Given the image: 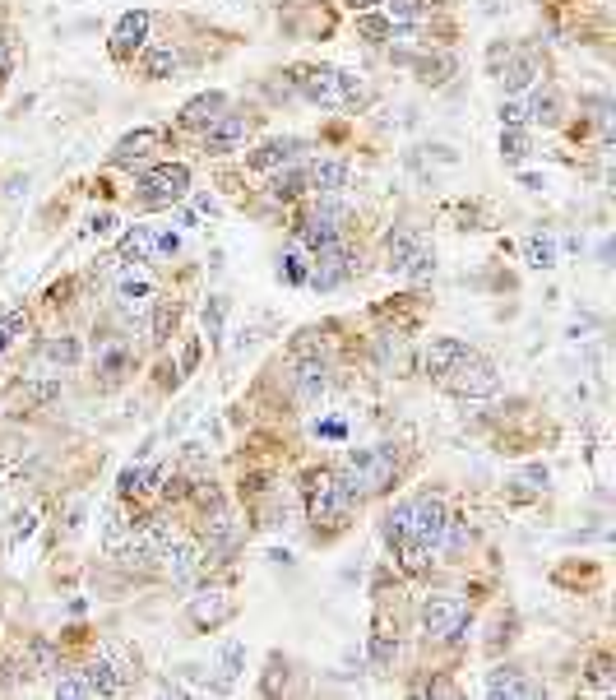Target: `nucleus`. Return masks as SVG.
<instances>
[{
	"instance_id": "nucleus-1",
	"label": "nucleus",
	"mask_w": 616,
	"mask_h": 700,
	"mask_svg": "<svg viewBox=\"0 0 616 700\" xmlns=\"http://www.w3.org/2000/svg\"><path fill=\"white\" fill-rule=\"evenodd\" d=\"M339 483L352 492V501H366V497H385L394 483H399V446H366V450H348L343 459Z\"/></svg>"
},
{
	"instance_id": "nucleus-2",
	"label": "nucleus",
	"mask_w": 616,
	"mask_h": 700,
	"mask_svg": "<svg viewBox=\"0 0 616 700\" xmlns=\"http://www.w3.org/2000/svg\"><path fill=\"white\" fill-rule=\"evenodd\" d=\"M352 506H362V501H352V492L339 483V473L334 469L306 473V515H311L315 534H320V529H329V534L348 529Z\"/></svg>"
},
{
	"instance_id": "nucleus-3",
	"label": "nucleus",
	"mask_w": 616,
	"mask_h": 700,
	"mask_svg": "<svg viewBox=\"0 0 616 700\" xmlns=\"http://www.w3.org/2000/svg\"><path fill=\"white\" fill-rule=\"evenodd\" d=\"M297 93L315 107H357L366 98L362 75H348V70H334V65H297Z\"/></svg>"
},
{
	"instance_id": "nucleus-4",
	"label": "nucleus",
	"mask_w": 616,
	"mask_h": 700,
	"mask_svg": "<svg viewBox=\"0 0 616 700\" xmlns=\"http://www.w3.org/2000/svg\"><path fill=\"white\" fill-rule=\"evenodd\" d=\"M348 218H352V209L339 200V195H315V200L306 204V214L297 218V242H302L306 251L329 246V242H343Z\"/></svg>"
},
{
	"instance_id": "nucleus-5",
	"label": "nucleus",
	"mask_w": 616,
	"mask_h": 700,
	"mask_svg": "<svg viewBox=\"0 0 616 700\" xmlns=\"http://www.w3.org/2000/svg\"><path fill=\"white\" fill-rule=\"evenodd\" d=\"M422 626L440 645H459L468 636V626H473V608L459 594H427L422 599Z\"/></svg>"
},
{
	"instance_id": "nucleus-6",
	"label": "nucleus",
	"mask_w": 616,
	"mask_h": 700,
	"mask_svg": "<svg viewBox=\"0 0 616 700\" xmlns=\"http://www.w3.org/2000/svg\"><path fill=\"white\" fill-rule=\"evenodd\" d=\"M436 385H445V390H450V395H459V399H491L496 390H501V371L491 367L482 353H473V348H468V353L459 357V362H454V367L445 371Z\"/></svg>"
},
{
	"instance_id": "nucleus-7",
	"label": "nucleus",
	"mask_w": 616,
	"mask_h": 700,
	"mask_svg": "<svg viewBox=\"0 0 616 700\" xmlns=\"http://www.w3.org/2000/svg\"><path fill=\"white\" fill-rule=\"evenodd\" d=\"M186 191H190V172L181 163H158L135 177V200L144 209H172L176 200H186Z\"/></svg>"
},
{
	"instance_id": "nucleus-8",
	"label": "nucleus",
	"mask_w": 616,
	"mask_h": 700,
	"mask_svg": "<svg viewBox=\"0 0 616 700\" xmlns=\"http://www.w3.org/2000/svg\"><path fill=\"white\" fill-rule=\"evenodd\" d=\"M135 362H139V353H135L130 334H102V339H93V371H98L102 390H116L135 371Z\"/></svg>"
},
{
	"instance_id": "nucleus-9",
	"label": "nucleus",
	"mask_w": 616,
	"mask_h": 700,
	"mask_svg": "<svg viewBox=\"0 0 616 700\" xmlns=\"http://www.w3.org/2000/svg\"><path fill=\"white\" fill-rule=\"evenodd\" d=\"M352 279V251L343 242L315 246L311 251V269H306V288H320V293H334L339 283Z\"/></svg>"
},
{
	"instance_id": "nucleus-10",
	"label": "nucleus",
	"mask_w": 616,
	"mask_h": 700,
	"mask_svg": "<svg viewBox=\"0 0 616 700\" xmlns=\"http://www.w3.org/2000/svg\"><path fill=\"white\" fill-rule=\"evenodd\" d=\"M445 515H450V506H445L440 492H417V497L408 501V538H422L427 548H436L440 529H445ZM431 557H436V552H431Z\"/></svg>"
},
{
	"instance_id": "nucleus-11",
	"label": "nucleus",
	"mask_w": 616,
	"mask_h": 700,
	"mask_svg": "<svg viewBox=\"0 0 616 700\" xmlns=\"http://www.w3.org/2000/svg\"><path fill=\"white\" fill-rule=\"evenodd\" d=\"M158 561H163L167 580H172L176 589H190L204 571V548L200 543H190V538H172V543L158 552Z\"/></svg>"
},
{
	"instance_id": "nucleus-12",
	"label": "nucleus",
	"mask_w": 616,
	"mask_h": 700,
	"mask_svg": "<svg viewBox=\"0 0 616 700\" xmlns=\"http://www.w3.org/2000/svg\"><path fill=\"white\" fill-rule=\"evenodd\" d=\"M251 135H255V116L232 112V107H227L214 126L204 130V153H237V149H246Z\"/></svg>"
},
{
	"instance_id": "nucleus-13",
	"label": "nucleus",
	"mask_w": 616,
	"mask_h": 700,
	"mask_svg": "<svg viewBox=\"0 0 616 700\" xmlns=\"http://www.w3.org/2000/svg\"><path fill=\"white\" fill-rule=\"evenodd\" d=\"M149 28H153V14L149 10H126L121 14V24L112 28V61L126 65L139 56V47L149 42Z\"/></svg>"
},
{
	"instance_id": "nucleus-14",
	"label": "nucleus",
	"mask_w": 616,
	"mask_h": 700,
	"mask_svg": "<svg viewBox=\"0 0 616 700\" xmlns=\"http://www.w3.org/2000/svg\"><path fill=\"white\" fill-rule=\"evenodd\" d=\"M232 599H227L223 589H200L195 599L186 603V622L195 626V631H218V626L232 622Z\"/></svg>"
},
{
	"instance_id": "nucleus-15",
	"label": "nucleus",
	"mask_w": 616,
	"mask_h": 700,
	"mask_svg": "<svg viewBox=\"0 0 616 700\" xmlns=\"http://www.w3.org/2000/svg\"><path fill=\"white\" fill-rule=\"evenodd\" d=\"M487 696L491 700H501V696L533 700V696H542V682L533 673H524V668H515V663H501V668H491L487 673Z\"/></svg>"
},
{
	"instance_id": "nucleus-16",
	"label": "nucleus",
	"mask_w": 616,
	"mask_h": 700,
	"mask_svg": "<svg viewBox=\"0 0 616 700\" xmlns=\"http://www.w3.org/2000/svg\"><path fill=\"white\" fill-rule=\"evenodd\" d=\"M325 385H329L325 357L297 353V367H292V395H297V404H315V399L325 395Z\"/></svg>"
},
{
	"instance_id": "nucleus-17",
	"label": "nucleus",
	"mask_w": 616,
	"mask_h": 700,
	"mask_svg": "<svg viewBox=\"0 0 616 700\" xmlns=\"http://www.w3.org/2000/svg\"><path fill=\"white\" fill-rule=\"evenodd\" d=\"M348 181H352L348 158H311V167H306V191L315 195H339Z\"/></svg>"
},
{
	"instance_id": "nucleus-18",
	"label": "nucleus",
	"mask_w": 616,
	"mask_h": 700,
	"mask_svg": "<svg viewBox=\"0 0 616 700\" xmlns=\"http://www.w3.org/2000/svg\"><path fill=\"white\" fill-rule=\"evenodd\" d=\"M153 283L149 279H139V274H130V279L116 283V311L126 320H144L153 311Z\"/></svg>"
},
{
	"instance_id": "nucleus-19",
	"label": "nucleus",
	"mask_w": 616,
	"mask_h": 700,
	"mask_svg": "<svg viewBox=\"0 0 616 700\" xmlns=\"http://www.w3.org/2000/svg\"><path fill=\"white\" fill-rule=\"evenodd\" d=\"M176 70H181V51L172 47V42H144L139 47V75L144 79H172Z\"/></svg>"
},
{
	"instance_id": "nucleus-20",
	"label": "nucleus",
	"mask_w": 616,
	"mask_h": 700,
	"mask_svg": "<svg viewBox=\"0 0 616 700\" xmlns=\"http://www.w3.org/2000/svg\"><path fill=\"white\" fill-rule=\"evenodd\" d=\"M223 112H227V93H200V98H190L186 107H181L176 121H181V130H200L204 135Z\"/></svg>"
},
{
	"instance_id": "nucleus-21",
	"label": "nucleus",
	"mask_w": 616,
	"mask_h": 700,
	"mask_svg": "<svg viewBox=\"0 0 616 700\" xmlns=\"http://www.w3.org/2000/svg\"><path fill=\"white\" fill-rule=\"evenodd\" d=\"M528 121H538V126H561V121H566V98H561V89H556V84H538V89H533V98H528Z\"/></svg>"
},
{
	"instance_id": "nucleus-22",
	"label": "nucleus",
	"mask_w": 616,
	"mask_h": 700,
	"mask_svg": "<svg viewBox=\"0 0 616 700\" xmlns=\"http://www.w3.org/2000/svg\"><path fill=\"white\" fill-rule=\"evenodd\" d=\"M163 144V130H153V126H139L135 135H126V140L116 144L112 149V163L116 167H135V163H144L153 149Z\"/></svg>"
},
{
	"instance_id": "nucleus-23",
	"label": "nucleus",
	"mask_w": 616,
	"mask_h": 700,
	"mask_svg": "<svg viewBox=\"0 0 616 700\" xmlns=\"http://www.w3.org/2000/svg\"><path fill=\"white\" fill-rule=\"evenodd\" d=\"M167 473L153 464V469H144V464H130V469H121V478H116V492H121V501H139L149 497V492H158L163 487Z\"/></svg>"
},
{
	"instance_id": "nucleus-24",
	"label": "nucleus",
	"mask_w": 616,
	"mask_h": 700,
	"mask_svg": "<svg viewBox=\"0 0 616 700\" xmlns=\"http://www.w3.org/2000/svg\"><path fill=\"white\" fill-rule=\"evenodd\" d=\"M538 75H542V65H538V56H533V51H510V56H505V70H501L505 93L533 89V84H538Z\"/></svg>"
},
{
	"instance_id": "nucleus-25",
	"label": "nucleus",
	"mask_w": 616,
	"mask_h": 700,
	"mask_svg": "<svg viewBox=\"0 0 616 700\" xmlns=\"http://www.w3.org/2000/svg\"><path fill=\"white\" fill-rule=\"evenodd\" d=\"M116 255H121L126 265H149L153 255H158V232L135 223V228H126V237L116 242Z\"/></svg>"
},
{
	"instance_id": "nucleus-26",
	"label": "nucleus",
	"mask_w": 616,
	"mask_h": 700,
	"mask_svg": "<svg viewBox=\"0 0 616 700\" xmlns=\"http://www.w3.org/2000/svg\"><path fill=\"white\" fill-rule=\"evenodd\" d=\"M306 149V140H269V144H260V149L251 153V158H246V163L255 167V172H278V167H288L292 158H297V153Z\"/></svg>"
},
{
	"instance_id": "nucleus-27",
	"label": "nucleus",
	"mask_w": 616,
	"mask_h": 700,
	"mask_svg": "<svg viewBox=\"0 0 616 700\" xmlns=\"http://www.w3.org/2000/svg\"><path fill=\"white\" fill-rule=\"evenodd\" d=\"M464 353H468L464 339H450V334L431 339V344H427V376H431V381H440V376H445V371H450Z\"/></svg>"
},
{
	"instance_id": "nucleus-28",
	"label": "nucleus",
	"mask_w": 616,
	"mask_h": 700,
	"mask_svg": "<svg viewBox=\"0 0 616 700\" xmlns=\"http://www.w3.org/2000/svg\"><path fill=\"white\" fill-rule=\"evenodd\" d=\"M422 246V228H413V223H403V228L390 232V242H385V260H390L394 274H403V265H408V255Z\"/></svg>"
},
{
	"instance_id": "nucleus-29",
	"label": "nucleus",
	"mask_w": 616,
	"mask_h": 700,
	"mask_svg": "<svg viewBox=\"0 0 616 700\" xmlns=\"http://www.w3.org/2000/svg\"><path fill=\"white\" fill-rule=\"evenodd\" d=\"M24 659H28V668H33V677H56L61 673V650L51 645L47 636H33L24 645Z\"/></svg>"
},
{
	"instance_id": "nucleus-30",
	"label": "nucleus",
	"mask_w": 616,
	"mask_h": 700,
	"mask_svg": "<svg viewBox=\"0 0 616 700\" xmlns=\"http://www.w3.org/2000/svg\"><path fill=\"white\" fill-rule=\"evenodd\" d=\"M306 191V167H297V163H288V167H278L274 172V181H269V200L274 204H288V200H297V195Z\"/></svg>"
},
{
	"instance_id": "nucleus-31",
	"label": "nucleus",
	"mask_w": 616,
	"mask_h": 700,
	"mask_svg": "<svg viewBox=\"0 0 616 700\" xmlns=\"http://www.w3.org/2000/svg\"><path fill=\"white\" fill-rule=\"evenodd\" d=\"M468 548V520H459V515H445V529H440V538H436V557H445V561H454L459 552Z\"/></svg>"
},
{
	"instance_id": "nucleus-32",
	"label": "nucleus",
	"mask_w": 616,
	"mask_h": 700,
	"mask_svg": "<svg viewBox=\"0 0 616 700\" xmlns=\"http://www.w3.org/2000/svg\"><path fill=\"white\" fill-rule=\"evenodd\" d=\"M366 650H371V668H376V673H390L394 659H399V636H394V631H385V626H376Z\"/></svg>"
},
{
	"instance_id": "nucleus-33",
	"label": "nucleus",
	"mask_w": 616,
	"mask_h": 700,
	"mask_svg": "<svg viewBox=\"0 0 616 700\" xmlns=\"http://www.w3.org/2000/svg\"><path fill=\"white\" fill-rule=\"evenodd\" d=\"M56 696L88 700V696H98V691H93V682H88L84 668H61V673H56Z\"/></svg>"
},
{
	"instance_id": "nucleus-34",
	"label": "nucleus",
	"mask_w": 616,
	"mask_h": 700,
	"mask_svg": "<svg viewBox=\"0 0 616 700\" xmlns=\"http://www.w3.org/2000/svg\"><path fill=\"white\" fill-rule=\"evenodd\" d=\"M394 557L403 561V571L408 575H422L431 566V548L422 543V538H403V543H394Z\"/></svg>"
},
{
	"instance_id": "nucleus-35",
	"label": "nucleus",
	"mask_w": 616,
	"mask_h": 700,
	"mask_svg": "<svg viewBox=\"0 0 616 700\" xmlns=\"http://www.w3.org/2000/svg\"><path fill=\"white\" fill-rule=\"evenodd\" d=\"M176 320H181V306L167 302V297H153V344H167V339H172Z\"/></svg>"
},
{
	"instance_id": "nucleus-36",
	"label": "nucleus",
	"mask_w": 616,
	"mask_h": 700,
	"mask_svg": "<svg viewBox=\"0 0 616 700\" xmlns=\"http://www.w3.org/2000/svg\"><path fill=\"white\" fill-rule=\"evenodd\" d=\"M357 33L371 42H394V33H399V24H394L390 14H376V10H366L357 14Z\"/></svg>"
},
{
	"instance_id": "nucleus-37",
	"label": "nucleus",
	"mask_w": 616,
	"mask_h": 700,
	"mask_svg": "<svg viewBox=\"0 0 616 700\" xmlns=\"http://www.w3.org/2000/svg\"><path fill=\"white\" fill-rule=\"evenodd\" d=\"M42 357H47V362H56V367H75L79 357H84V348H79L75 334H56V339H47Z\"/></svg>"
},
{
	"instance_id": "nucleus-38",
	"label": "nucleus",
	"mask_w": 616,
	"mask_h": 700,
	"mask_svg": "<svg viewBox=\"0 0 616 700\" xmlns=\"http://www.w3.org/2000/svg\"><path fill=\"white\" fill-rule=\"evenodd\" d=\"M380 534H385V543H403L408 538V501H394L385 515H380Z\"/></svg>"
},
{
	"instance_id": "nucleus-39",
	"label": "nucleus",
	"mask_w": 616,
	"mask_h": 700,
	"mask_svg": "<svg viewBox=\"0 0 616 700\" xmlns=\"http://www.w3.org/2000/svg\"><path fill=\"white\" fill-rule=\"evenodd\" d=\"M278 274H283V279L288 283H306V269H311V255H306V246L302 242H292L288 251H283V260H278Z\"/></svg>"
},
{
	"instance_id": "nucleus-40",
	"label": "nucleus",
	"mask_w": 616,
	"mask_h": 700,
	"mask_svg": "<svg viewBox=\"0 0 616 700\" xmlns=\"http://www.w3.org/2000/svg\"><path fill=\"white\" fill-rule=\"evenodd\" d=\"M376 362H380V371H399L403 367V339L399 334H376Z\"/></svg>"
},
{
	"instance_id": "nucleus-41",
	"label": "nucleus",
	"mask_w": 616,
	"mask_h": 700,
	"mask_svg": "<svg viewBox=\"0 0 616 700\" xmlns=\"http://www.w3.org/2000/svg\"><path fill=\"white\" fill-rule=\"evenodd\" d=\"M218 668H223V682L232 687V682L246 673V645H241V640H227V645H223V659H218Z\"/></svg>"
},
{
	"instance_id": "nucleus-42",
	"label": "nucleus",
	"mask_w": 616,
	"mask_h": 700,
	"mask_svg": "<svg viewBox=\"0 0 616 700\" xmlns=\"http://www.w3.org/2000/svg\"><path fill=\"white\" fill-rule=\"evenodd\" d=\"M501 158H505V163H524V158H528L524 126H501Z\"/></svg>"
},
{
	"instance_id": "nucleus-43",
	"label": "nucleus",
	"mask_w": 616,
	"mask_h": 700,
	"mask_svg": "<svg viewBox=\"0 0 616 700\" xmlns=\"http://www.w3.org/2000/svg\"><path fill=\"white\" fill-rule=\"evenodd\" d=\"M403 274H408V279H431V274H436V251H427V242H422L413 255H408Z\"/></svg>"
},
{
	"instance_id": "nucleus-44",
	"label": "nucleus",
	"mask_w": 616,
	"mask_h": 700,
	"mask_svg": "<svg viewBox=\"0 0 616 700\" xmlns=\"http://www.w3.org/2000/svg\"><path fill=\"white\" fill-rule=\"evenodd\" d=\"M223 316H227V297H209V302H204V330H209V344L223 339Z\"/></svg>"
},
{
	"instance_id": "nucleus-45",
	"label": "nucleus",
	"mask_w": 616,
	"mask_h": 700,
	"mask_svg": "<svg viewBox=\"0 0 616 700\" xmlns=\"http://www.w3.org/2000/svg\"><path fill=\"white\" fill-rule=\"evenodd\" d=\"M528 265L533 269H552V260H556V251H552V242H547V237H528Z\"/></svg>"
},
{
	"instance_id": "nucleus-46",
	"label": "nucleus",
	"mask_w": 616,
	"mask_h": 700,
	"mask_svg": "<svg viewBox=\"0 0 616 700\" xmlns=\"http://www.w3.org/2000/svg\"><path fill=\"white\" fill-rule=\"evenodd\" d=\"M195 367H200V339H190V344L181 348V381H186Z\"/></svg>"
},
{
	"instance_id": "nucleus-47",
	"label": "nucleus",
	"mask_w": 616,
	"mask_h": 700,
	"mask_svg": "<svg viewBox=\"0 0 616 700\" xmlns=\"http://www.w3.org/2000/svg\"><path fill=\"white\" fill-rule=\"evenodd\" d=\"M528 112H524V102H501V126H524Z\"/></svg>"
},
{
	"instance_id": "nucleus-48",
	"label": "nucleus",
	"mask_w": 616,
	"mask_h": 700,
	"mask_svg": "<svg viewBox=\"0 0 616 700\" xmlns=\"http://www.w3.org/2000/svg\"><path fill=\"white\" fill-rule=\"evenodd\" d=\"M593 682H598V687H612V659H593Z\"/></svg>"
},
{
	"instance_id": "nucleus-49",
	"label": "nucleus",
	"mask_w": 616,
	"mask_h": 700,
	"mask_svg": "<svg viewBox=\"0 0 616 700\" xmlns=\"http://www.w3.org/2000/svg\"><path fill=\"white\" fill-rule=\"evenodd\" d=\"M158 251L176 255V251H181V237H176V232H158Z\"/></svg>"
},
{
	"instance_id": "nucleus-50",
	"label": "nucleus",
	"mask_w": 616,
	"mask_h": 700,
	"mask_svg": "<svg viewBox=\"0 0 616 700\" xmlns=\"http://www.w3.org/2000/svg\"><path fill=\"white\" fill-rule=\"evenodd\" d=\"M88 228L102 237V232H112V228H116V214H93V223H88Z\"/></svg>"
},
{
	"instance_id": "nucleus-51",
	"label": "nucleus",
	"mask_w": 616,
	"mask_h": 700,
	"mask_svg": "<svg viewBox=\"0 0 616 700\" xmlns=\"http://www.w3.org/2000/svg\"><path fill=\"white\" fill-rule=\"evenodd\" d=\"M380 5H385V0H348V10H352V14H366V10H380Z\"/></svg>"
},
{
	"instance_id": "nucleus-52",
	"label": "nucleus",
	"mask_w": 616,
	"mask_h": 700,
	"mask_svg": "<svg viewBox=\"0 0 616 700\" xmlns=\"http://www.w3.org/2000/svg\"><path fill=\"white\" fill-rule=\"evenodd\" d=\"M10 344H14V334H10V325H5V316H0V357L10 353Z\"/></svg>"
},
{
	"instance_id": "nucleus-53",
	"label": "nucleus",
	"mask_w": 616,
	"mask_h": 700,
	"mask_svg": "<svg viewBox=\"0 0 616 700\" xmlns=\"http://www.w3.org/2000/svg\"><path fill=\"white\" fill-rule=\"evenodd\" d=\"M5 75H10V42L0 38V79H5Z\"/></svg>"
}]
</instances>
